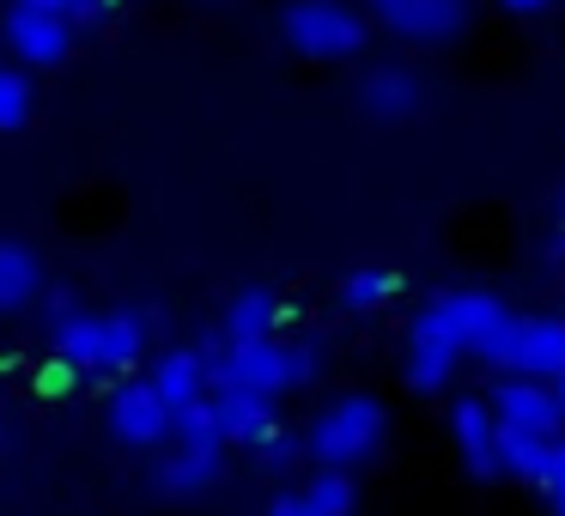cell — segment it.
<instances>
[{
  "label": "cell",
  "instance_id": "obj_1",
  "mask_svg": "<svg viewBox=\"0 0 565 516\" xmlns=\"http://www.w3.org/2000/svg\"><path fill=\"white\" fill-rule=\"evenodd\" d=\"M383 443V407L371 395H334L305 431V455H317L329 474H347Z\"/></svg>",
  "mask_w": 565,
  "mask_h": 516
},
{
  "label": "cell",
  "instance_id": "obj_2",
  "mask_svg": "<svg viewBox=\"0 0 565 516\" xmlns=\"http://www.w3.org/2000/svg\"><path fill=\"white\" fill-rule=\"evenodd\" d=\"M280 31L298 55H353L365 43V19L347 7V0H292L280 13Z\"/></svg>",
  "mask_w": 565,
  "mask_h": 516
},
{
  "label": "cell",
  "instance_id": "obj_3",
  "mask_svg": "<svg viewBox=\"0 0 565 516\" xmlns=\"http://www.w3.org/2000/svg\"><path fill=\"white\" fill-rule=\"evenodd\" d=\"M207 377L220 389H244V395H280L286 389V346L280 341H225L207 358Z\"/></svg>",
  "mask_w": 565,
  "mask_h": 516
},
{
  "label": "cell",
  "instance_id": "obj_4",
  "mask_svg": "<svg viewBox=\"0 0 565 516\" xmlns=\"http://www.w3.org/2000/svg\"><path fill=\"white\" fill-rule=\"evenodd\" d=\"M456 358H462L456 334L444 329L438 304H426L414 316V329H407V383H414V389H444L450 370H456Z\"/></svg>",
  "mask_w": 565,
  "mask_h": 516
},
{
  "label": "cell",
  "instance_id": "obj_5",
  "mask_svg": "<svg viewBox=\"0 0 565 516\" xmlns=\"http://www.w3.org/2000/svg\"><path fill=\"white\" fill-rule=\"evenodd\" d=\"M492 419L499 426H516V431H535V438H553L559 431V407H553V389L547 383H529V377H511L492 389Z\"/></svg>",
  "mask_w": 565,
  "mask_h": 516
},
{
  "label": "cell",
  "instance_id": "obj_6",
  "mask_svg": "<svg viewBox=\"0 0 565 516\" xmlns=\"http://www.w3.org/2000/svg\"><path fill=\"white\" fill-rule=\"evenodd\" d=\"M383 25L395 31V37H414V43H444L462 31L468 19V0H390V7H377Z\"/></svg>",
  "mask_w": 565,
  "mask_h": 516
},
{
  "label": "cell",
  "instance_id": "obj_7",
  "mask_svg": "<svg viewBox=\"0 0 565 516\" xmlns=\"http://www.w3.org/2000/svg\"><path fill=\"white\" fill-rule=\"evenodd\" d=\"M516 377L529 383H553L565 370V316H523V334H516Z\"/></svg>",
  "mask_w": 565,
  "mask_h": 516
},
{
  "label": "cell",
  "instance_id": "obj_8",
  "mask_svg": "<svg viewBox=\"0 0 565 516\" xmlns=\"http://www.w3.org/2000/svg\"><path fill=\"white\" fill-rule=\"evenodd\" d=\"M67 37H74V25H67V19L38 13V7H19V0H13V13H7V43H13L25 62L55 67L67 55Z\"/></svg>",
  "mask_w": 565,
  "mask_h": 516
},
{
  "label": "cell",
  "instance_id": "obj_9",
  "mask_svg": "<svg viewBox=\"0 0 565 516\" xmlns=\"http://www.w3.org/2000/svg\"><path fill=\"white\" fill-rule=\"evenodd\" d=\"M110 426H116V438H128V443H159L164 431H171V407H164L147 383H122V389L110 395Z\"/></svg>",
  "mask_w": 565,
  "mask_h": 516
},
{
  "label": "cell",
  "instance_id": "obj_10",
  "mask_svg": "<svg viewBox=\"0 0 565 516\" xmlns=\"http://www.w3.org/2000/svg\"><path fill=\"white\" fill-rule=\"evenodd\" d=\"M450 431H456V443H462L475 474H499V419H492V407L480 395H462L450 407Z\"/></svg>",
  "mask_w": 565,
  "mask_h": 516
},
{
  "label": "cell",
  "instance_id": "obj_11",
  "mask_svg": "<svg viewBox=\"0 0 565 516\" xmlns=\"http://www.w3.org/2000/svg\"><path fill=\"white\" fill-rule=\"evenodd\" d=\"M419 79L407 74V67H371L365 86H359V104H365V116H377V122H407V116H419Z\"/></svg>",
  "mask_w": 565,
  "mask_h": 516
},
{
  "label": "cell",
  "instance_id": "obj_12",
  "mask_svg": "<svg viewBox=\"0 0 565 516\" xmlns=\"http://www.w3.org/2000/svg\"><path fill=\"white\" fill-rule=\"evenodd\" d=\"M147 389L159 395L171 413H177V407H189V401H201V395H207V358L189 353V346H177V353H164L159 365H152Z\"/></svg>",
  "mask_w": 565,
  "mask_h": 516
},
{
  "label": "cell",
  "instance_id": "obj_13",
  "mask_svg": "<svg viewBox=\"0 0 565 516\" xmlns=\"http://www.w3.org/2000/svg\"><path fill=\"white\" fill-rule=\"evenodd\" d=\"M213 426H220L225 443H256L262 431L274 426V407L268 395H244V389H213Z\"/></svg>",
  "mask_w": 565,
  "mask_h": 516
},
{
  "label": "cell",
  "instance_id": "obj_14",
  "mask_svg": "<svg viewBox=\"0 0 565 516\" xmlns=\"http://www.w3.org/2000/svg\"><path fill=\"white\" fill-rule=\"evenodd\" d=\"M431 304H438L444 329L456 334V346H462V353H468V346H475L480 334L492 329V322L504 316V304H499L492 292H444V298H431Z\"/></svg>",
  "mask_w": 565,
  "mask_h": 516
},
{
  "label": "cell",
  "instance_id": "obj_15",
  "mask_svg": "<svg viewBox=\"0 0 565 516\" xmlns=\"http://www.w3.org/2000/svg\"><path fill=\"white\" fill-rule=\"evenodd\" d=\"M38 256H31V244H19V237H0V310H19L31 292H38Z\"/></svg>",
  "mask_w": 565,
  "mask_h": 516
},
{
  "label": "cell",
  "instance_id": "obj_16",
  "mask_svg": "<svg viewBox=\"0 0 565 516\" xmlns=\"http://www.w3.org/2000/svg\"><path fill=\"white\" fill-rule=\"evenodd\" d=\"M274 322H280L274 292H237L225 310V341H274Z\"/></svg>",
  "mask_w": 565,
  "mask_h": 516
},
{
  "label": "cell",
  "instance_id": "obj_17",
  "mask_svg": "<svg viewBox=\"0 0 565 516\" xmlns=\"http://www.w3.org/2000/svg\"><path fill=\"white\" fill-rule=\"evenodd\" d=\"M140 334L147 322L116 310V316H98V370H128L140 358Z\"/></svg>",
  "mask_w": 565,
  "mask_h": 516
},
{
  "label": "cell",
  "instance_id": "obj_18",
  "mask_svg": "<svg viewBox=\"0 0 565 516\" xmlns=\"http://www.w3.org/2000/svg\"><path fill=\"white\" fill-rule=\"evenodd\" d=\"M547 455H553V438H535V431L499 426V474L541 480V474H547Z\"/></svg>",
  "mask_w": 565,
  "mask_h": 516
},
{
  "label": "cell",
  "instance_id": "obj_19",
  "mask_svg": "<svg viewBox=\"0 0 565 516\" xmlns=\"http://www.w3.org/2000/svg\"><path fill=\"white\" fill-rule=\"evenodd\" d=\"M55 329V358L62 365H74V370H98V316H62V322H50Z\"/></svg>",
  "mask_w": 565,
  "mask_h": 516
},
{
  "label": "cell",
  "instance_id": "obj_20",
  "mask_svg": "<svg viewBox=\"0 0 565 516\" xmlns=\"http://www.w3.org/2000/svg\"><path fill=\"white\" fill-rule=\"evenodd\" d=\"M164 492H177V498H183V492H201V486H213V480H220V450H177L171 462H164Z\"/></svg>",
  "mask_w": 565,
  "mask_h": 516
},
{
  "label": "cell",
  "instance_id": "obj_21",
  "mask_svg": "<svg viewBox=\"0 0 565 516\" xmlns=\"http://www.w3.org/2000/svg\"><path fill=\"white\" fill-rule=\"evenodd\" d=\"M171 431L183 438V450H220V426H213V401L201 395V401H189V407H177L171 413Z\"/></svg>",
  "mask_w": 565,
  "mask_h": 516
},
{
  "label": "cell",
  "instance_id": "obj_22",
  "mask_svg": "<svg viewBox=\"0 0 565 516\" xmlns=\"http://www.w3.org/2000/svg\"><path fill=\"white\" fill-rule=\"evenodd\" d=\"M516 334H523V316H511V310H504V316L492 322V329L480 334V341L468 346V353H475L487 370H511V358H516Z\"/></svg>",
  "mask_w": 565,
  "mask_h": 516
},
{
  "label": "cell",
  "instance_id": "obj_23",
  "mask_svg": "<svg viewBox=\"0 0 565 516\" xmlns=\"http://www.w3.org/2000/svg\"><path fill=\"white\" fill-rule=\"evenodd\" d=\"M298 492H305V504H310L317 516H353V504H359V498H353V480H347V474H329V467H322L310 486H298Z\"/></svg>",
  "mask_w": 565,
  "mask_h": 516
},
{
  "label": "cell",
  "instance_id": "obj_24",
  "mask_svg": "<svg viewBox=\"0 0 565 516\" xmlns=\"http://www.w3.org/2000/svg\"><path fill=\"white\" fill-rule=\"evenodd\" d=\"M402 292V280H395L390 268H365V273H353V280L341 286V304L347 310H371V304H383V298H395Z\"/></svg>",
  "mask_w": 565,
  "mask_h": 516
},
{
  "label": "cell",
  "instance_id": "obj_25",
  "mask_svg": "<svg viewBox=\"0 0 565 516\" xmlns=\"http://www.w3.org/2000/svg\"><path fill=\"white\" fill-rule=\"evenodd\" d=\"M25 116H31V86H25V74L0 67V128H19Z\"/></svg>",
  "mask_w": 565,
  "mask_h": 516
},
{
  "label": "cell",
  "instance_id": "obj_26",
  "mask_svg": "<svg viewBox=\"0 0 565 516\" xmlns=\"http://www.w3.org/2000/svg\"><path fill=\"white\" fill-rule=\"evenodd\" d=\"M249 450H256V455H262V462H268V467H286V462H292V455H298V438H292V431H280V426H268V431H262L256 443H249Z\"/></svg>",
  "mask_w": 565,
  "mask_h": 516
},
{
  "label": "cell",
  "instance_id": "obj_27",
  "mask_svg": "<svg viewBox=\"0 0 565 516\" xmlns=\"http://www.w3.org/2000/svg\"><path fill=\"white\" fill-rule=\"evenodd\" d=\"M19 7H38V13H55V19L74 25V19H98L110 0H19Z\"/></svg>",
  "mask_w": 565,
  "mask_h": 516
},
{
  "label": "cell",
  "instance_id": "obj_28",
  "mask_svg": "<svg viewBox=\"0 0 565 516\" xmlns=\"http://www.w3.org/2000/svg\"><path fill=\"white\" fill-rule=\"evenodd\" d=\"M317 377V346H286V389H305Z\"/></svg>",
  "mask_w": 565,
  "mask_h": 516
},
{
  "label": "cell",
  "instance_id": "obj_29",
  "mask_svg": "<svg viewBox=\"0 0 565 516\" xmlns=\"http://www.w3.org/2000/svg\"><path fill=\"white\" fill-rule=\"evenodd\" d=\"M541 486H547V492L565 486V438H553V455H547V474H541Z\"/></svg>",
  "mask_w": 565,
  "mask_h": 516
},
{
  "label": "cell",
  "instance_id": "obj_30",
  "mask_svg": "<svg viewBox=\"0 0 565 516\" xmlns=\"http://www.w3.org/2000/svg\"><path fill=\"white\" fill-rule=\"evenodd\" d=\"M268 516H317V510L305 504V492H280V498L268 504Z\"/></svg>",
  "mask_w": 565,
  "mask_h": 516
},
{
  "label": "cell",
  "instance_id": "obj_31",
  "mask_svg": "<svg viewBox=\"0 0 565 516\" xmlns=\"http://www.w3.org/2000/svg\"><path fill=\"white\" fill-rule=\"evenodd\" d=\"M547 389H553V407H559V419H565V370H559V377L547 383Z\"/></svg>",
  "mask_w": 565,
  "mask_h": 516
},
{
  "label": "cell",
  "instance_id": "obj_32",
  "mask_svg": "<svg viewBox=\"0 0 565 516\" xmlns=\"http://www.w3.org/2000/svg\"><path fill=\"white\" fill-rule=\"evenodd\" d=\"M504 7H511V13H541L547 0H504Z\"/></svg>",
  "mask_w": 565,
  "mask_h": 516
},
{
  "label": "cell",
  "instance_id": "obj_33",
  "mask_svg": "<svg viewBox=\"0 0 565 516\" xmlns=\"http://www.w3.org/2000/svg\"><path fill=\"white\" fill-rule=\"evenodd\" d=\"M553 516H565V486H559V492H553Z\"/></svg>",
  "mask_w": 565,
  "mask_h": 516
},
{
  "label": "cell",
  "instance_id": "obj_34",
  "mask_svg": "<svg viewBox=\"0 0 565 516\" xmlns=\"http://www.w3.org/2000/svg\"><path fill=\"white\" fill-rule=\"evenodd\" d=\"M371 7H390V0H371Z\"/></svg>",
  "mask_w": 565,
  "mask_h": 516
}]
</instances>
